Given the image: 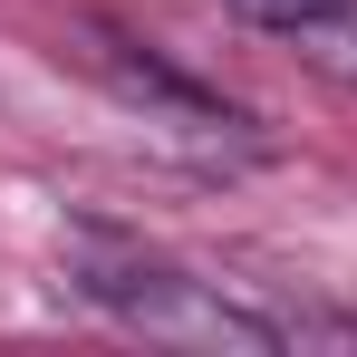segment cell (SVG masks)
<instances>
[{"label": "cell", "instance_id": "cell-1", "mask_svg": "<svg viewBox=\"0 0 357 357\" xmlns=\"http://www.w3.org/2000/svg\"><path fill=\"white\" fill-rule=\"evenodd\" d=\"M68 290L87 309H107L135 338H165V348H232V357H280L271 319L232 290V280H203L165 251L126 232H68Z\"/></svg>", "mask_w": 357, "mask_h": 357}, {"label": "cell", "instance_id": "cell-2", "mask_svg": "<svg viewBox=\"0 0 357 357\" xmlns=\"http://www.w3.org/2000/svg\"><path fill=\"white\" fill-rule=\"evenodd\" d=\"M97 77L116 87V107H126V116H145L165 145L203 155V165H241V155H261V135H251V116H241V107H222L213 87L174 77L165 59H135L126 39H97Z\"/></svg>", "mask_w": 357, "mask_h": 357}, {"label": "cell", "instance_id": "cell-3", "mask_svg": "<svg viewBox=\"0 0 357 357\" xmlns=\"http://www.w3.org/2000/svg\"><path fill=\"white\" fill-rule=\"evenodd\" d=\"M290 49H299L309 68H319L328 87H357V0L319 10V20H299V29H290Z\"/></svg>", "mask_w": 357, "mask_h": 357}, {"label": "cell", "instance_id": "cell-4", "mask_svg": "<svg viewBox=\"0 0 357 357\" xmlns=\"http://www.w3.org/2000/svg\"><path fill=\"white\" fill-rule=\"evenodd\" d=\"M241 20H261V29H280V39H290L299 20H319V10H338V0H232Z\"/></svg>", "mask_w": 357, "mask_h": 357}]
</instances>
